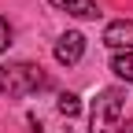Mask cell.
Wrapping results in <instances>:
<instances>
[{
  "label": "cell",
  "instance_id": "cell-1",
  "mask_svg": "<svg viewBox=\"0 0 133 133\" xmlns=\"http://www.w3.org/2000/svg\"><path fill=\"white\" fill-rule=\"evenodd\" d=\"M122 115H126V92L122 89H104L92 100L89 129L92 133H118L122 129Z\"/></svg>",
  "mask_w": 133,
  "mask_h": 133
},
{
  "label": "cell",
  "instance_id": "cell-2",
  "mask_svg": "<svg viewBox=\"0 0 133 133\" xmlns=\"http://www.w3.org/2000/svg\"><path fill=\"white\" fill-rule=\"evenodd\" d=\"M41 85H44V74L33 63H8V66H0V92H8V96H30Z\"/></svg>",
  "mask_w": 133,
  "mask_h": 133
},
{
  "label": "cell",
  "instance_id": "cell-3",
  "mask_svg": "<svg viewBox=\"0 0 133 133\" xmlns=\"http://www.w3.org/2000/svg\"><path fill=\"white\" fill-rule=\"evenodd\" d=\"M81 56H85V37H81L78 30H66L63 37L56 41V63H63V66H74Z\"/></svg>",
  "mask_w": 133,
  "mask_h": 133
},
{
  "label": "cell",
  "instance_id": "cell-4",
  "mask_svg": "<svg viewBox=\"0 0 133 133\" xmlns=\"http://www.w3.org/2000/svg\"><path fill=\"white\" fill-rule=\"evenodd\" d=\"M104 44L115 52H133V19H118L104 26Z\"/></svg>",
  "mask_w": 133,
  "mask_h": 133
},
{
  "label": "cell",
  "instance_id": "cell-5",
  "mask_svg": "<svg viewBox=\"0 0 133 133\" xmlns=\"http://www.w3.org/2000/svg\"><path fill=\"white\" fill-rule=\"evenodd\" d=\"M52 8L66 11V15H74V19H100V8H96V0H48Z\"/></svg>",
  "mask_w": 133,
  "mask_h": 133
},
{
  "label": "cell",
  "instance_id": "cell-6",
  "mask_svg": "<svg viewBox=\"0 0 133 133\" xmlns=\"http://www.w3.org/2000/svg\"><path fill=\"white\" fill-rule=\"evenodd\" d=\"M111 74L122 78V81H133V52H115L111 56Z\"/></svg>",
  "mask_w": 133,
  "mask_h": 133
},
{
  "label": "cell",
  "instance_id": "cell-7",
  "mask_svg": "<svg viewBox=\"0 0 133 133\" xmlns=\"http://www.w3.org/2000/svg\"><path fill=\"white\" fill-rule=\"evenodd\" d=\"M56 107H59V115H63V118H74V115L81 111V100H78L74 92H63V96H59V104H56Z\"/></svg>",
  "mask_w": 133,
  "mask_h": 133
},
{
  "label": "cell",
  "instance_id": "cell-8",
  "mask_svg": "<svg viewBox=\"0 0 133 133\" xmlns=\"http://www.w3.org/2000/svg\"><path fill=\"white\" fill-rule=\"evenodd\" d=\"M8 44H11V26L8 19H0V52H8Z\"/></svg>",
  "mask_w": 133,
  "mask_h": 133
},
{
  "label": "cell",
  "instance_id": "cell-9",
  "mask_svg": "<svg viewBox=\"0 0 133 133\" xmlns=\"http://www.w3.org/2000/svg\"><path fill=\"white\" fill-rule=\"evenodd\" d=\"M118 133H133V115H129L126 122H122V129H118Z\"/></svg>",
  "mask_w": 133,
  "mask_h": 133
},
{
  "label": "cell",
  "instance_id": "cell-10",
  "mask_svg": "<svg viewBox=\"0 0 133 133\" xmlns=\"http://www.w3.org/2000/svg\"><path fill=\"white\" fill-rule=\"evenodd\" d=\"M33 133H41V126H33Z\"/></svg>",
  "mask_w": 133,
  "mask_h": 133
}]
</instances>
